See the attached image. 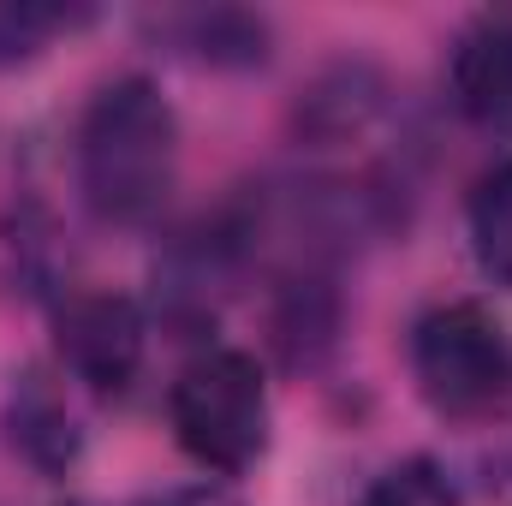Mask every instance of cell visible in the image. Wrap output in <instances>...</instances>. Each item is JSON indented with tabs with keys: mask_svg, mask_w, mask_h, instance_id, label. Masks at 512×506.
<instances>
[{
	"mask_svg": "<svg viewBox=\"0 0 512 506\" xmlns=\"http://www.w3.org/2000/svg\"><path fill=\"white\" fill-rule=\"evenodd\" d=\"M471 251L489 280L512 286V161L483 173L471 191Z\"/></svg>",
	"mask_w": 512,
	"mask_h": 506,
	"instance_id": "obj_8",
	"label": "cell"
},
{
	"mask_svg": "<svg viewBox=\"0 0 512 506\" xmlns=\"http://www.w3.org/2000/svg\"><path fill=\"white\" fill-rule=\"evenodd\" d=\"M66 370L96 393H126L143 370V310L120 292H78L54 316Z\"/></svg>",
	"mask_w": 512,
	"mask_h": 506,
	"instance_id": "obj_4",
	"label": "cell"
},
{
	"mask_svg": "<svg viewBox=\"0 0 512 506\" xmlns=\"http://www.w3.org/2000/svg\"><path fill=\"white\" fill-rule=\"evenodd\" d=\"M173 435L179 447L221 477L251 471L268 447V381L245 352H203L173 381Z\"/></svg>",
	"mask_w": 512,
	"mask_h": 506,
	"instance_id": "obj_2",
	"label": "cell"
},
{
	"mask_svg": "<svg viewBox=\"0 0 512 506\" xmlns=\"http://www.w3.org/2000/svg\"><path fill=\"white\" fill-rule=\"evenodd\" d=\"M453 108L477 126H512V12H483L453 42Z\"/></svg>",
	"mask_w": 512,
	"mask_h": 506,
	"instance_id": "obj_5",
	"label": "cell"
},
{
	"mask_svg": "<svg viewBox=\"0 0 512 506\" xmlns=\"http://www.w3.org/2000/svg\"><path fill=\"white\" fill-rule=\"evenodd\" d=\"M179 173V120L149 78H114L78 120V185L114 227L149 221Z\"/></svg>",
	"mask_w": 512,
	"mask_h": 506,
	"instance_id": "obj_1",
	"label": "cell"
},
{
	"mask_svg": "<svg viewBox=\"0 0 512 506\" xmlns=\"http://www.w3.org/2000/svg\"><path fill=\"white\" fill-rule=\"evenodd\" d=\"M6 423H12V447L36 465V471H66L78 459V417L66 405V393L42 370H24L12 399H6Z\"/></svg>",
	"mask_w": 512,
	"mask_h": 506,
	"instance_id": "obj_6",
	"label": "cell"
},
{
	"mask_svg": "<svg viewBox=\"0 0 512 506\" xmlns=\"http://www.w3.org/2000/svg\"><path fill=\"white\" fill-rule=\"evenodd\" d=\"M411 370L435 411L471 417L489 411L512 381V352L501 322L483 304H441L411 334Z\"/></svg>",
	"mask_w": 512,
	"mask_h": 506,
	"instance_id": "obj_3",
	"label": "cell"
},
{
	"mask_svg": "<svg viewBox=\"0 0 512 506\" xmlns=\"http://www.w3.org/2000/svg\"><path fill=\"white\" fill-rule=\"evenodd\" d=\"M161 30H185V48L215 66H256L268 54V24L251 12H179Z\"/></svg>",
	"mask_w": 512,
	"mask_h": 506,
	"instance_id": "obj_7",
	"label": "cell"
},
{
	"mask_svg": "<svg viewBox=\"0 0 512 506\" xmlns=\"http://www.w3.org/2000/svg\"><path fill=\"white\" fill-rule=\"evenodd\" d=\"M358 506H459V495H453V483H447L429 459H405V465L382 471V477L364 489Z\"/></svg>",
	"mask_w": 512,
	"mask_h": 506,
	"instance_id": "obj_10",
	"label": "cell"
},
{
	"mask_svg": "<svg viewBox=\"0 0 512 506\" xmlns=\"http://www.w3.org/2000/svg\"><path fill=\"white\" fill-rule=\"evenodd\" d=\"M90 24V6H60V0H0V66L36 60L54 48L66 30Z\"/></svg>",
	"mask_w": 512,
	"mask_h": 506,
	"instance_id": "obj_9",
	"label": "cell"
},
{
	"mask_svg": "<svg viewBox=\"0 0 512 506\" xmlns=\"http://www.w3.org/2000/svg\"><path fill=\"white\" fill-rule=\"evenodd\" d=\"M143 506H239L233 495H221V489H173V495H155V501Z\"/></svg>",
	"mask_w": 512,
	"mask_h": 506,
	"instance_id": "obj_11",
	"label": "cell"
}]
</instances>
